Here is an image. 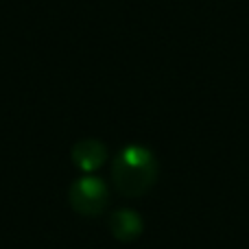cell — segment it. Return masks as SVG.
Returning a JSON list of instances; mask_svg holds the SVG:
<instances>
[{
    "mask_svg": "<svg viewBox=\"0 0 249 249\" xmlns=\"http://www.w3.org/2000/svg\"><path fill=\"white\" fill-rule=\"evenodd\" d=\"M68 203L77 214L99 216L109 203V190L101 177L83 175L72 181L68 190Z\"/></svg>",
    "mask_w": 249,
    "mask_h": 249,
    "instance_id": "2",
    "label": "cell"
},
{
    "mask_svg": "<svg viewBox=\"0 0 249 249\" xmlns=\"http://www.w3.org/2000/svg\"><path fill=\"white\" fill-rule=\"evenodd\" d=\"M107 225H109L112 236L121 243L136 241L142 234V230H144L142 216L138 214L136 210H131V208H118V210H114L112 214H109Z\"/></svg>",
    "mask_w": 249,
    "mask_h": 249,
    "instance_id": "4",
    "label": "cell"
},
{
    "mask_svg": "<svg viewBox=\"0 0 249 249\" xmlns=\"http://www.w3.org/2000/svg\"><path fill=\"white\" fill-rule=\"evenodd\" d=\"M70 160H72V164L83 175H90V173L99 171L105 164V160H107V149H105V144L101 140H96V138H83V140L72 144V149H70Z\"/></svg>",
    "mask_w": 249,
    "mask_h": 249,
    "instance_id": "3",
    "label": "cell"
},
{
    "mask_svg": "<svg viewBox=\"0 0 249 249\" xmlns=\"http://www.w3.org/2000/svg\"><path fill=\"white\" fill-rule=\"evenodd\" d=\"M158 179V160L153 151L142 144H127L112 162L114 188L123 197H142Z\"/></svg>",
    "mask_w": 249,
    "mask_h": 249,
    "instance_id": "1",
    "label": "cell"
}]
</instances>
